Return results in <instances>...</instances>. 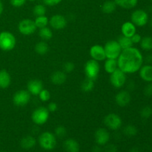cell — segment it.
<instances>
[{"mask_svg":"<svg viewBox=\"0 0 152 152\" xmlns=\"http://www.w3.org/2000/svg\"><path fill=\"white\" fill-rule=\"evenodd\" d=\"M143 62L144 58L140 50L134 47L122 50L117 59L118 68L126 74L139 71Z\"/></svg>","mask_w":152,"mask_h":152,"instance_id":"cell-1","label":"cell"},{"mask_svg":"<svg viewBox=\"0 0 152 152\" xmlns=\"http://www.w3.org/2000/svg\"><path fill=\"white\" fill-rule=\"evenodd\" d=\"M16 37L10 31L0 32V50L3 51H10L16 47Z\"/></svg>","mask_w":152,"mask_h":152,"instance_id":"cell-2","label":"cell"},{"mask_svg":"<svg viewBox=\"0 0 152 152\" xmlns=\"http://www.w3.org/2000/svg\"><path fill=\"white\" fill-rule=\"evenodd\" d=\"M38 142L42 149L46 151H51L54 149L56 145V137L52 132H42L39 136Z\"/></svg>","mask_w":152,"mask_h":152,"instance_id":"cell-3","label":"cell"},{"mask_svg":"<svg viewBox=\"0 0 152 152\" xmlns=\"http://www.w3.org/2000/svg\"><path fill=\"white\" fill-rule=\"evenodd\" d=\"M50 112L46 107H38L31 114V120L37 126H43L48 122Z\"/></svg>","mask_w":152,"mask_h":152,"instance_id":"cell-4","label":"cell"},{"mask_svg":"<svg viewBox=\"0 0 152 152\" xmlns=\"http://www.w3.org/2000/svg\"><path fill=\"white\" fill-rule=\"evenodd\" d=\"M103 47L105 49L106 59H117L123 50L117 40H109L105 43Z\"/></svg>","mask_w":152,"mask_h":152,"instance_id":"cell-5","label":"cell"},{"mask_svg":"<svg viewBox=\"0 0 152 152\" xmlns=\"http://www.w3.org/2000/svg\"><path fill=\"white\" fill-rule=\"evenodd\" d=\"M84 71L87 78L95 80L97 78L100 71V65L99 62L92 59H89L85 64Z\"/></svg>","mask_w":152,"mask_h":152,"instance_id":"cell-6","label":"cell"},{"mask_svg":"<svg viewBox=\"0 0 152 152\" xmlns=\"http://www.w3.org/2000/svg\"><path fill=\"white\" fill-rule=\"evenodd\" d=\"M149 17L145 10L137 9L132 12L131 15V22L136 27H143L148 24Z\"/></svg>","mask_w":152,"mask_h":152,"instance_id":"cell-7","label":"cell"},{"mask_svg":"<svg viewBox=\"0 0 152 152\" xmlns=\"http://www.w3.org/2000/svg\"><path fill=\"white\" fill-rule=\"evenodd\" d=\"M104 124L110 130L117 131L120 129L123 126V120L118 114L111 113L105 117Z\"/></svg>","mask_w":152,"mask_h":152,"instance_id":"cell-8","label":"cell"},{"mask_svg":"<svg viewBox=\"0 0 152 152\" xmlns=\"http://www.w3.org/2000/svg\"><path fill=\"white\" fill-rule=\"evenodd\" d=\"M109 80L113 87L119 89L125 86V84L126 83V80H127V77H126V74L117 68L115 71L110 74Z\"/></svg>","mask_w":152,"mask_h":152,"instance_id":"cell-9","label":"cell"},{"mask_svg":"<svg viewBox=\"0 0 152 152\" xmlns=\"http://www.w3.org/2000/svg\"><path fill=\"white\" fill-rule=\"evenodd\" d=\"M34 20L31 19H25L21 20L18 25V30L21 34L24 36H31L37 31Z\"/></svg>","mask_w":152,"mask_h":152,"instance_id":"cell-10","label":"cell"},{"mask_svg":"<svg viewBox=\"0 0 152 152\" xmlns=\"http://www.w3.org/2000/svg\"><path fill=\"white\" fill-rule=\"evenodd\" d=\"M31 100V94L28 90H19L13 96V102L17 107H25Z\"/></svg>","mask_w":152,"mask_h":152,"instance_id":"cell-11","label":"cell"},{"mask_svg":"<svg viewBox=\"0 0 152 152\" xmlns=\"http://www.w3.org/2000/svg\"><path fill=\"white\" fill-rule=\"evenodd\" d=\"M68 21L66 18L62 14H55L53 15L49 19V25L52 29L60 31L64 29L67 26Z\"/></svg>","mask_w":152,"mask_h":152,"instance_id":"cell-12","label":"cell"},{"mask_svg":"<svg viewBox=\"0 0 152 152\" xmlns=\"http://www.w3.org/2000/svg\"><path fill=\"white\" fill-rule=\"evenodd\" d=\"M110 138H111L110 133L105 128H99V129H96V131L95 132V142L98 145H100V146L105 145L107 143H108Z\"/></svg>","mask_w":152,"mask_h":152,"instance_id":"cell-13","label":"cell"},{"mask_svg":"<svg viewBox=\"0 0 152 152\" xmlns=\"http://www.w3.org/2000/svg\"><path fill=\"white\" fill-rule=\"evenodd\" d=\"M90 56L92 59L97 61V62H101L104 61L106 59L105 56V52L104 47L101 45H94L90 48Z\"/></svg>","mask_w":152,"mask_h":152,"instance_id":"cell-14","label":"cell"},{"mask_svg":"<svg viewBox=\"0 0 152 152\" xmlns=\"http://www.w3.org/2000/svg\"><path fill=\"white\" fill-rule=\"evenodd\" d=\"M115 102L120 107H126L129 105L132 100V96L129 91L122 90L116 94Z\"/></svg>","mask_w":152,"mask_h":152,"instance_id":"cell-15","label":"cell"},{"mask_svg":"<svg viewBox=\"0 0 152 152\" xmlns=\"http://www.w3.org/2000/svg\"><path fill=\"white\" fill-rule=\"evenodd\" d=\"M43 89L42 82L38 79H34L31 80L27 84V90L31 94V95L34 96H38Z\"/></svg>","mask_w":152,"mask_h":152,"instance_id":"cell-16","label":"cell"},{"mask_svg":"<svg viewBox=\"0 0 152 152\" xmlns=\"http://www.w3.org/2000/svg\"><path fill=\"white\" fill-rule=\"evenodd\" d=\"M140 78L146 83H152V65L147 64L142 65L139 70Z\"/></svg>","mask_w":152,"mask_h":152,"instance_id":"cell-17","label":"cell"},{"mask_svg":"<svg viewBox=\"0 0 152 152\" xmlns=\"http://www.w3.org/2000/svg\"><path fill=\"white\" fill-rule=\"evenodd\" d=\"M67 80L66 73L62 71H56L50 76V82L56 86H61Z\"/></svg>","mask_w":152,"mask_h":152,"instance_id":"cell-18","label":"cell"},{"mask_svg":"<svg viewBox=\"0 0 152 152\" xmlns=\"http://www.w3.org/2000/svg\"><path fill=\"white\" fill-rule=\"evenodd\" d=\"M122 35L127 37H132L137 33V27L132 22H126L121 26Z\"/></svg>","mask_w":152,"mask_h":152,"instance_id":"cell-19","label":"cell"},{"mask_svg":"<svg viewBox=\"0 0 152 152\" xmlns=\"http://www.w3.org/2000/svg\"><path fill=\"white\" fill-rule=\"evenodd\" d=\"M63 148L66 152H79L80 149L79 142L73 138L65 140L63 143Z\"/></svg>","mask_w":152,"mask_h":152,"instance_id":"cell-20","label":"cell"},{"mask_svg":"<svg viewBox=\"0 0 152 152\" xmlns=\"http://www.w3.org/2000/svg\"><path fill=\"white\" fill-rule=\"evenodd\" d=\"M11 84L10 74L5 69L0 70V88L7 89Z\"/></svg>","mask_w":152,"mask_h":152,"instance_id":"cell-21","label":"cell"},{"mask_svg":"<svg viewBox=\"0 0 152 152\" xmlns=\"http://www.w3.org/2000/svg\"><path fill=\"white\" fill-rule=\"evenodd\" d=\"M37 144V140L31 135L25 136L20 141V145L23 149L29 150L34 148Z\"/></svg>","mask_w":152,"mask_h":152,"instance_id":"cell-22","label":"cell"},{"mask_svg":"<svg viewBox=\"0 0 152 152\" xmlns=\"http://www.w3.org/2000/svg\"><path fill=\"white\" fill-rule=\"evenodd\" d=\"M117 4L114 0H108L103 2L101 7V10L104 13L106 14H110V13H114L117 9Z\"/></svg>","mask_w":152,"mask_h":152,"instance_id":"cell-23","label":"cell"},{"mask_svg":"<svg viewBox=\"0 0 152 152\" xmlns=\"http://www.w3.org/2000/svg\"><path fill=\"white\" fill-rule=\"evenodd\" d=\"M104 68L108 74H112L114 71H115L118 68L117 59H105V63H104Z\"/></svg>","mask_w":152,"mask_h":152,"instance_id":"cell-24","label":"cell"},{"mask_svg":"<svg viewBox=\"0 0 152 152\" xmlns=\"http://www.w3.org/2000/svg\"><path fill=\"white\" fill-rule=\"evenodd\" d=\"M117 6L123 9H132L137 6L138 0H114Z\"/></svg>","mask_w":152,"mask_h":152,"instance_id":"cell-25","label":"cell"},{"mask_svg":"<svg viewBox=\"0 0 152 152\" xmlns=\"http://www.w3.org/2000/svg\"><path fill=\"white\" fill-rule=\"evenodd\" d=\"M34 49H35V52L37 54L43 56L48 52L49 47L45 41H40L36 44Z\"/></svg>","mask_w":152,"mask_h":152,"instance_id":"cell-26","label":"cell"},{"mask_svg":"<svg viewBox=\"0 0 152 152\" xmlns=\"http://www.w3.org/2000/svg\"><path fill=\"white\" fill-rule=\"evenodd\" d=\"M39 37L43 40H50L53 37V31L48 27H44V28H39Z\"/></svg>","mask_w":152,"mask_h":152,"instance_id":"cell-27","label":"cell"},{"mask_svg":"<svg viewBox=\"0 0 152 152\" xmlns=\"http://www.w3.org/2000/svg\"><path fill=\"white\" fill-rule=\"evenodd\" d=\"M117 42H118V43L120 44V47H121V48L123 49V50L129 48L131 47H133L134 44L133 42H132L130 37H127L122 35L121 37H119Z\"/></svg>","mask_w":152,"mask_h":152,"instance_id":"cell-28","label":"cell"},{"mask_svg":"<svg viewBox=\"0 0 152 152\" xmlns=\"http://www.w3.org/2000/svg\"><path fill=\"white\" fill-rule=\"evenodd\" d=\"M94 88V80L86 77L81 83V90L84 92H90Z\"/></svg>","mask_w":152,"mask_h":152,"instance_id":"cell-29","label":"cell"},{"mask_svg":"<svg viewBox=\"0 0 152 152\" xmlns=\"http://www.w3.org/2000/svg\"><path fill=\"white\" fill-rule=\"evenodd\" d=\"M34 23H35L37 28H42L44 27H47L49 25V19L44 15V16H37L34 19Z\"/></svg>","mask_w":152,"mask_h":152,"instance_id":"cell-30","label":"cell"},{"mask_svg":"<svg viewBox=\"0 0 152 152\" xmlns=\"http://www.w3.org/2000/svg\"><path fill=\"white\" fill-rule=\"evenodd\" d=\"M141 48L145 51H151L152 50V37H145L142 38L140 42Z\"/></svg>","mask_w":152,"mask_h":152,"instance_id":"cell-31","label":"cell"},{"mask_svg":"<svg viewBox=\"0 0 152 152\" xmlns=\"http://www.w3.org/2000/svg\"><path fill=\"white\" fill-rule=\"evenodd\" d=\"M46 12H47V9L44 4H38L34 6L33 8V13L36 16H44L46 14Z\"/></svg>","mask_w":152,"mask_h":152,"instance_id":"cell-32","label":"cell"},{"mask_svg":"<svg viewBox=\"0 0 152 152\" xmlns=\"http://www.w3.org/2000/svg\"><path fill=\"white\" fill-rule=\"evenodd\" d=\"M123 134L127 137H134L137 134V129L133 125H127L123 129Z\"/></svg>","mask_w":152,"mask_h":152,"instance_id":"cell-33","label":"cell"},{"mask_svg":"<svg viewBox=\"0 0 152 152\" xmlns=\"http://www.w3.org/2000/svg\"><path fill=\"white\" fill-rule=\"evenodd\" d=\"M38 96L42 102H48V101L50 100V97H51V95H50V91H49L48 90L43 88L42 90L40 91V93L39 94Z\"/></svg>","mask_w":152,"mask_h":152,"instance_id":"cell-34","label":"cell"},{"mask_svg":"<svg viewBox=\"0 0 152 152\" xmlns=\"http://www.w3.org/2000/svg\"><path fill=\"white\" fill-rule=\"evenodd\" d=\"M54 134L56 135V137L58 138H63L66 136L67 130L65 127L62 126H59L55 129Z\"/></svg>","mask_w":152,"mask_h":152,"instance_id":"cell-35","label":"cell"},{"mask_svg":"<svg viewBox=\"0 0 152 152\" xmlns=\"http://www.w3.org/2000/svg\"><path fill=\"white\" fill-rule=\"evenodd\" d=\"M140 116L143 119H148L152 116V108L150 106H145L140 110Z\"/></svg>","mask_w":152,"mask_h":152,"instance_id":"cell-36","label":"cell"},{"mask_svg":"<svg viewBox=\"0 0 152 152\" xmlns=\"http://www.w3.org/2000/svg\"><path fill=\"white\" fill-rule=\"evenodd\" d=\"M75 68V65L72 62H66L63 65V71L65 73H71Z\"/></svg>","mask_w":152,"mask_h":152,"instance_id":"cell-37","label":"cell"},{"mask_svg":"<svg viewBox=\"0 0 152 152\" xmlns=\"http://www.w3.org/2000/svg\"><path fill=\"white\" fill-rule=\"evenodd\" d=\"M143 93L145 96L148 97L152 96V83H148L146 86H145L143 90Z\"/></svg>","mask_w":152,"mask_h":152,"instance_id":"cell-38","label":"cell"},{"mask_svg":"<svg viewBox=\"0 0 152 152\" xmlns=\"http://www.w3.org/2000/svg\"><path fill=\"white\" fill-rule=\"evenodd\" d=\"M27 0H10V3L13 7H21L26 3Z\"/></svg>","mask_w":152,"mask_h":152,"instance_id":"cell-39","label":"cell"},{"mask_svg":"<svg viewBox=\"0 0 152 152\" xmlns=\"http://www.w3.org/2000/svg\"><path fill=\"white\" fill-rule=\"evenodd\" d=\"M62 1V0H42L43 4L45 6H56L57 4H60Z\"/></svg>","mask_w":152,"mask_h":152,"instance_id":"cell-40","label":"cell"},{"mask_svg":"<svg viewBox=\"0 0 152 152\" xmlns=\"http://www.w3.org/2000/svg\"><path fill=\"white\" fill-rule=\"evenodd\" d=\"M105 147V152H117V147L114 144H108L107 143L106 145H104Z\"/></svg>","mask_w":152,"mask_h":152,"instance_id":"cell-41","label":"cell"},{"mask_svg":"<svg viewBox=\"0 0 152 152\" xmlns=\"http://www.w3.org/2000/svg\"><path fill=\"white\" fill-rule=\"evenodd\" d=\"M48 110L49 111V112H52V113H54L55 111H57L58 109V105L54 102H51L48 104L47 107Z\"/></svg>","mask_w":152,"mask_h":152,"instance_id":"cell-42","label":"cell"},{"mask_svg":"<svg viewBox=\"0 0 152 152\" xmlns=\"http://www.w3.org/2000/svg\"><path fill=\"white\" fill-rule=\"evenodd\" d=\"M131 39H132L133 44H138V43L140 42L141 39H142V37L139 34H134L132 37H131Z\"/></svg>","mask_w":152,"mask_h":152,"instance_id":"cell-43","label":"cell"},{"mask_svg":"<svg viewBox=\"0 0 152 152\" xmlns=\"http://www.w3.org/2000/svg\"><path fill=\"white\" fill-rule=\"evenodd\" d=\"M145 60L148 64L152 63V54H148L145 58Z\"/></svg>","mask_w":152,"mask_h":152,"instance_id":"cell-44","label":"cell"},{"mask_svg":"<svg viewBox=\"0 0 152 152\" xmlns=\"http://www.w3.org/2000/svg\"><path fill=\"white\" fill-rule=\"evenodd\" d=\"M102 148H101V146L100 145H96V146H94L93 148V149H92V152H102Z\"/></svg>","mask_w":152,"mask_h":152,"instance_id":"cell-45","label":"cell"},{"mask_svg":"<svg viewBox=\"0 0 152 152\" xmlns=\"http://www.w3.org/2000/svg\"><path fill=\"white\" fill-rule=\"evenodd\" d=\"M3 11H4V4H3L2 1L0 0V16L3 13Z\"/></svg>","mask_w":152,"mask_h":152,"instance_id":"cell-46","label":"cell"},{"mask_svg":"<svg viewBox=\"0 0 152 152\" xmlns=\"http://www.w3.org/2000/svg\"><path fill=\"white\" fill-rule=\"evenodd\" d=\"M129 152H140L139 149H138L137 148H136V147H134V148H132V149L130 150V151Z\"/></svg>","mask_w":152,"mask_h":152,"instance_id":"cell-47","label":"cell"},{"mask_svg":"<svg viewBox=\"0 0 152 152\" xmlns=\"http://www.w3.org/2000/svg\"><path fill=\"white\" fill-rule=\"evenodd\" d=\"M149 25H150V27H151V28L152 29V18L151 19V20H150Z\"/></svg>","mask_w":152,"mask_h":152,"instance_id":"cell-48","label":"cell"},{"mask_svg":"<svg viewBox=\"0 0 152 152\" xmlns=\"http://www.w3.org/2000/svg\"><path fill=\"white\" fill-rule=\"evenodd\" d=\"M27 1H36L37 0H27Z\"/></svg>","mask_w":152,"mask_h":152,"instance_id":"cell-49","label":"cell"},{"mask_svg":"<svg viewBox=\"0 0 152 152\" xmlns=\"http://www.w3.org/2000/svg\"><path fill=\"white\" fill-rule=\"evenodd\" d=\"M3 152H5V151H3Z\"/></svg>","mask_w":152,"mask_h":152,"instance_id":"cell-50","label":"cell"},{"mask_svg":"<svg viewBox=\"0 0 152 152\" xmlns=\"http://www.w3.org/2000/svg\"><path fill=\"white\" fill-rule=\"evenodd\" d=\"M151 1H152V0H151Z\"/></svg>","mask_w":152,"mask_h":152,"instance_id":"cell-51","label":"cell"}]
</instances>
